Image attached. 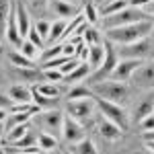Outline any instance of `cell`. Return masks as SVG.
<instances>
[{
	"instance_id": "cell-1",
	"label": "cell",
	"mask_w": 154,
	"mask_h": 154,
	"mask_svg": "<svg viewBox=\"0 0 154 154\" xmlns=\"http://www.w3.org/2000/svg\"><path fill=\"white\" fill-rule=\"evenodd\" d=\"M152 19H146L140 23H131V25H121V27H113V29H107V41L109 43H115V45H128V43H136L140 39L152 33Z\"/></svg>"
},
{
	"instance_id": "cell-2",
	"label": "cell",
	"mask_w": 154,
	"mask_h": 154,
	"mask_svg": "<svg viewBox=\"0 0 154 154\" xmlns=\"http://www.w3.org/2000/svg\"><path fill=\"white\" fill-rule=\"evenodd\" d=\"M91 91L95 97H101V99H107V101H113V103H123L130 91L125 82H117V80H111V78H105V80H99V82L91 84Z\"/></svg>"
},
{
	"instance_id": "cell-3",
	"label": "cell",
	"mask_w": 154,
	"mask_h": 154,
	"mask_svg": "<svg viewBox=\"0 0 154 154\" xmlns=\"http://www.w3.org/2000/svg\"><path fill=\"white\" fill-rule=\"evenodd\" d=\"M95 103H97V109L99 113L103 115L105 119L113 121L115 125H119L121 130L125 131L128 125H130V117L125 113V109L119 105V103H113V101H107V99H101V97H95Z\"/></svg>"
},
{
	"instance_id": "cell-4",
	"label": "cell",
	"mask_w": 154,
	"mask_h": 154,
	"mask_svg": "<svg viewBox=\"0 0 154 154\" xmlns=\"http://www.w3.org/2000/svg\"><path fill=\"white\" fill-rule=\"evenodd\" d=\"M150 19L142 8L138 6H128L123 11L115 12V14H109L103 19V27L105 29H113V27H121V25H131V23H140V21H146Z\"/></svg>"
},
{
	"instance_id": "cell-5",
	"label": "cell",
	"mask_w": 154,
	"mask_h": 154,
	"mask_svg": "<svg viewBox=\"0 0 154 154\" xmlns=\"http://www.w3.org/2000/svg\"><path fill=\"white\" fill-rule=\"evenodd\" d=\"M64 115L66 113H62L56 107L41 109L39 111V125H41V130L51 134V136H56V138H60L62 136V125H64Z\"/></svg>"
},
{
	"instance_id": "cell-6",
	"label": "cell",
	"mask_w": 154,
	"mask_h": 154,
	"mask_svg": "<svg viewBox=\"0 0 154 154\" xmlns=\"http://www.w3.org/2000/svg\"><path fill=\"white\" fill-rule=\"evenodd\" d=\"M95 109H97L95 97H91V99H76V101H68L66 103V113L70 117H74L76 121H80V123L93 117Z\"/></svg>"
},
{
	"instance_id": "cell-7",
	"label": "cell",
	"mask_w": 154,
	"mask_h": 154,
	"mask_svg": "<svg viewBox=\"0 0 154 154\" xmlns=\"http://www.w3.org/2000/svg\"><path fill=\"white\" fill-rule=\"evenodd\" d=\"M142 64H144V60H138V58H119L117 66L109 74V78L117 80V82H128V80H131L134 72L138 70Z\"/></svg>"
},
{
	"instance_id": "cell-8",
	"label": "cell",
	"mask_w": 154,
	"mask_h": 154,
	"mask_svg": "<svg viewBox=\"0 0 154 154\" xmlns=\"http://www.w3.org/2000/svg\"><path fill=\"white\" fill-rule=\"evenodd\" d=\"M117 62H119V54L113 49V43H105V60H103L101 68L93 72V82H99V80L109 78V74L117 66Z\"/></svg>"
},
{
	"instance_id": "cell-9",
	"label": "cell",
	"mask_w": 154,
	"mask_h": 154,
	"mask_svg": "<svg viewBox=\"0 0 154 154\" xmlns=\"http://www.w3.org/2000/svg\"><path fill=\"white\" fill-rule=\"evenodd\" d=\"M62 138L70 144V146L76 144V142H80V140H84V138H86L84 125L66 113V115H64V125H62Z\"/></svg>"
},
{
	"instance_id": "cell-10",
	"label": "cell",
	"mask_w": 154,
	"mask_h": 154,
	"mask_svg": "<svg viewBox=\"0 0 154 154\" xmlns=\"http://www.w3.org/2000/svg\"><path fill=\"white\" fill-rule=\"evenodd\" d=\"M150 54V41L148 39H140L136 43H128V45H121L119 51V58H138L142 60L144 56Z\"/></svg>"
},
{
	"instance_id": "cell-11",
	"label": "cell",
	"mask_w": 154,
	"mask_h": 154,
	"mask_svg": "<svg viewBox=\"0 0 154 154\" xmlns=\"http://www.w3.org/2000/svg\"><path fill=\"white\" fill-rule=\"evenodd\" d=\"M131 80L140 88H154V62L152 64H142L138 70L134 72Z\"/></svg>"
},
{
	"instance_id": "cell-12",
	"label": "cell",
	"mask_w": 154,
	"mask_h": 154,
	"mask_svg": "<svg viewBox=\"0 0 154 154\" xmlns=\"http://www.w3.org/2000/svg\"><path fill=\"white\" fill-rule=\"evenodd\" d=\"M14 14H17L19 33H21L23 39H27L29 31H31V19H29V12L25 8V0H14Z\"/></svg>"
},
{
	"instance_id": "cell-13",
	"label": "cell",
	"mask_w": 154,
	"mask_h": 154,
	"mask_svg": "<svg viewBox=\"0 0 154 154\" xmlns=\"http://www.w3.org/2000/svg\"><path fill=\"white\" fill-rule=\"evenodd\" d=\"M8 97L14 105L17 103H33V88H29L27 84H12L8 88Z\"/></svg>"
},
{
	"instance_id": "cell-14",
	"label": "cell",
	"mask_w": 154,
	"mask_h": 154,
	"mask_svg": "<svg viewBox=\"0 0 154 154\" xmlns=\"http://www.w3.org/2000/svg\"><path fill=\"white\" fill-rule=\"evenodd\" d=\"M49 8L56 12V17H60V19H72V17L78 14L76 6L66 2V0H49Z\"/></svg>"
},
{
	"instance_id": "cell-15",
	"label": "cell",
	"mask_w": 154,
	"mask_h": 154,
	"mask_svg": "<svg viewBox=\"0 0 154 154\" xmlns=\"http://www.w3.org/2000/svg\"><path fill=\"white\" fill-rule=\"evenodd\" d=\"M103 60H105V45H88V66H91V70L95 72L101 68V64H103Z\"/></svg>"
},
{
	"instance_id": "cell-16",
	"label": "cell",
	"mask_w": 154,
	"mask_h": 154,
	"mask_svg": "<svg viewBox=\"0 0 154 154\" xmlns=\"http://www.w3.org/2000/svg\"><path fill=\"white\" fill-rule=\"evenodd\" d=\"M121 128L119 125H115L113 121H109V119H101V123H99V134L105 138V140H117L119 136H121Z\"/></svg>"
},
{
	"instance_id": "cell-17",
	"label": "cell",
	"mask_w": 154,
	"mask_h": 154,
	"mask_svg": "<svg viewBox=\"0 0 154 154\" xmlns=\"http://www.w3.org/2000/svg\"><path fill=\"white\" fill-rule=\"evenodd\" d=\"M134 113H136V117H138V119H142V117H146V115L154 113V93L146 95L142 101H140V103H136V107H134Z\"/></svg>"
},
{
	"instance_id": "cell-18",
	"label": "cell",
	"mask_w": 154,
	"mask_h": 154,
	"mask_svg": "<svg viewBox=\"0 0 154 154\" xmlns=\"http://www.w3.org/2000/svg\"><path fill=\"white\" fill-rule=\"evenodd\" d=\"M12 6H14L12 0H0V39H4L6 35V23L12 12Z\"/></svg>"
},
{
	"instance_id": "cell-19",
	"label": "cell",
	"mask_w": 154,
	"mask_h": 154,
	"mask_svg": "<svg viewBox=\"0 0 154 154\" xmlns=\"http://www.w3.org/2000/svg\"><path fill=\"white\" fill-rule=\"evenodd\" d=\"M91 72L93 70H91L88 62H80V64L76 66V70H72L68 76H64V82H80V80H84Z\"/></svg>"
},
{
	"instance_id": "cell-20",
	"label": "cell",
	"mask_w": 154,
	"mask_h": 154,
	"mask_svg": "<svg viewBox=\"0 0 154 154\" xmlns=\"http://www.w3.org/2000/svg\"><path fill=\"white\" fill-rule=\"evenodd\" d=\"M37 146H39V150H41V152L56 150V148H58V138H56V136H51V134H48V131H41V134L37 136Z\"/></svg>"
},
{
	"instance_id": "cell-21",
	"label": "cell",
	"mask_w": 154,
	"mask_h": 154,
	"mask_svg": "<svg viewBox=\"0 0 154 154\" xmlns=\"http://www.w3.org/2000/svg\"><path fill=\"white\" fill-rule=\"evenodd\" d=\"M66 27H68L66 19H58V21H54V23H51V29H49V37H48L49 43L60 41V39L64 37V33H66Z\"/></svg>"
},
{
	"instance_id": "cell-22",
	"label": "cell",
	"mask_w": 154,
	"mask_h": 154,
	"mask_svg": "<svg viewBox=\"0 0 154 154\" xmlns=\"http://www.w3.org/2000/svg\"><path fill=\"white\" fill-rule=\"evenodd\" d=\"M8 60H11V64L14 68H35V66H33V60L25 58L19 49H12L11 54H8Z\"/></svg>"
},
{
	"instance_id": "cell-23",
	"label": "cell",
	"mask_w": 154,
	"mask_h": 154,
	"mask_svg": "<svg viewBox=\"0 0 154 154\" xmlns=\"http://www.w3.org/2000/svg\"><path fill=\"white\" fill-rule=\"evenodd\" d=\"M31 128H29V123H19V125H12L11 131L6 134V142L8 144H14L17 140H21L25 134H29Z\"/></svg>"
},
{
	"instance_id": "cell-24",
	"label": "cell",
	"mask_w": 154,
	"mask_h": 154,
	"mask_svg": "<svg viewBox=\"0 0 154 154\" xmlns=\"http://www.w3.org/2000/svg\"><path fill=\"white\" fill-rule=\"evenodd\" d=\"M17 49L23 54L25 58H29V60H35V58H39V56H41V49L37 48L33 41H29V39H23V43H21Z\"/></svg>"
},
{
	"instance_id": "cell-25",
	"label": "cell",
	"mask_w": 154,
	"mask_h": 154,
	"mask_svg": "<svg viewBox=\"0 0 154 154\" xmlns=\"http://www.w3.org/2000/svg\"><path fill=\"white\" fill-rule=\"evenodd\" d=\"M130 6V0H107L105 6H103V17H109V14H115V12L123 11Z\"/></svg>"
},
{
	"instance_id": "cell-26",
	"label": "cell",
	"mask_w": 154,
	"mask_h": 154,
	"mask_svg": "<svg viewBox=\"0 0 154 154\" xmlns=\"http://www.w3.org/2000/svg\"><path fill=\"white\" fill-rule=\"evenodd\" d=\"M70 150L74 154H99V152H97V148H95V144L91 142L88 138H84V140H80V142L72 144Z\"/></svg>"
},
{
	"instance_id": "cell-27",
	"label": "cell",
	"mask_w": 154,
	"mask_h": 154,
	"mask_svg": "<svg viewBox=\"0 0 154 154\" xmlns=\"http://www.w3.org/2000/svg\"><path fill=\"white\" fill-rule=\"evenodd\" d=\"M93 95V91H91V86H74L70 93H68V101H76V99H91Z\"/></svg>"
},
{
	"instance_id": "cell-28",
	"label": "cell",
	"mask_w": 154,
	"mask_h": 154,
	"mask_svg": "<svg viewBox=\"0 0 154 154\" xmlns=\"http://www.w3.org/2000/svg\"><path fill=\"white\" fill-rule=\"evenodd\" d=\"M35 111H12L11 115V125H19V123H29L33 119Z\"/></svg>"
},
{
	"instance_id": "cell-29",
	"label": "cell",
	"mask_w": 154,
	"mask_h": 154,
	"mask_svg": "<svg viewBox=\"0 0 154 154\" xmlns=\"http://www.w3.org/2000/svg\"><path fill=\"white\" fill-rule=\"evenodd\" d=\"M37 93H41V95L49 97V99H58L60 97V88L56 86V84H37V86H33Z\"/></svg>"
},
{
	"instance_id": "cell-30",
	"label": "cell",
	"mask_w": 154,
	"mask_h": 154,
	"mask_svg": "<svg viewBox=\"0 0 154 154\" xmlns=\"http://www.w3.org/2000/svg\"><path fill=\"white\" fill-rule=\"evenodd\" d=\"M82 37H84V43H86V45H99V43H101V35H99V31L93 29V27L84 29Z\"/></svg>"
},
{
	"instance_id": "cell-31",
	"label": "cell",
	"mask_w": 154,
	"mask_h": 154,
	"mask_svg": "<svg viewBox=\"0 0 154 154\" xmlns=\"http://www.w3.org/2000/svg\"><path fill=\"white\" fill-rule=\"evenodd\" d=\"M68 56H58V58H51V60H45L41 66H39V70H48V68H60V66H64L66 62H68Z\"/></svg>"
},
{
	"instance_id": "cell-32",
	"label": "cell",
	"mask_w": 154,
	"mask_h": 154,
	"mask_svg": "<svg viewBox=\"0 0 154 154\" xmlns=\"http://www.w3.org/2000/svg\"><path fill=\"white\" fill-rule=\"evenodd\" d=\"M58 56H64L62 54V43H56V45H51L48 51H41V62H45V60H51V58H58Z\"/></svg>"
},
{
	"instance_id": "cell-33",
	"label": "cell",
	"mask_w": 154,
	"mask_h": 154,
	"mask_svg": "<svg viewBox=\"0 0 154 154\" xmlns=\"http://www.w3.org/2000/svg\"><path fill=\"white\" fill-rule=\"evenodd\" d=\"M84 19H86V23L88 25H95L97 21H99V17H97V8H95V4H86L84 6Z\"/></svg>"
},
{
	"instance_id": "cell-34",
	"label": "cell",
	"mask_w": 154,
	"mask_h": 154,
	"mask_svg": "<svg viewBox=\"0 0 154 154\" xmlns=\"http://www.w3.org/2000/svg\"><path fill=\"white\" fill-rule=\"evenodd\" d=\"M43 72V76L48 78V80H51V82H62L64 80V74L58 70V68H48V70H41Z\"/></svg>"
},
{
	"instance_id": "cell-35",
	"label": "cell",
	"mask_w": 154,
	"mask_h": 154,
	"mask_svg": "<svg viewBox=\"0 0 154 154\" xmlns=\"http://www.w3.org/2000/svg\"><path fill=\"white\" fill-rule=\"evenodd\" d=\"M35 29H37V33L43 37V39H48V37H49V29H51V23L45 21V19H41V21H37V23H35Z\"/></svg>"
},
{
	"instance_id": "cell-36",
	"label": "cell",
	"mask_w": 154,
	"mask_h": 154,
	"mask_svg": "<svg viewBox=\"0 0 154 154\" xmlns=\"http://www.w3.org/2000/svg\"><path fill=\"white\" fill-rule=\"evenodd\" d=\"M78 64H80V62H78V60H76V58H70V60H68V62H66V64H64V66H60L58 70L62 72L64 76H68V74H70L72 70H76V66H78Z\"/></svg>"
},
{
	"instance_id": "cell-37",
	"label": "cell",
	"mask_w": 154,
	"mask_h": 154,
	"mask_svg": "<svg viewBox=\"0 0 154 154\" xmlns=\"http://www.w3.org/2000/svg\"><path fill=\"white\" fill-rule=\"evenodd\" d=\"M27 39H29V41H33V43H35V45H37L39 49H43V41H45V39H43V37L37 33V29H35V27H31V31H29Z\"/></svg>"
},
{
	"instance_id": "cell-38",
	"label": "cell",
	"mask_w": 154,
	"mask_h": 154,
	"mask_svg": "<svg viewBox=\"0 0 154 154\" xmlns=\"http://www.w3.org/2000/svg\"><path fill=\"white\" fill-rule=\"evenodd\" d=\"M140 125H142V130H144V131L154 130V113H150V115H146V117L140 119Z\"/></svg>"
},
{
	"instance_id": "cell-39",
	"label": "cell",
	"mask_w": 154,
	"mask_h": 154,
	"mask_svg": "<svg viewBox=\"0 0 154 154\" xmlns=\"http://www.w3.org/2000/svg\"><path fill=\"white\" fill-rule=\"evenodd\" d=\"M11 103H12L11 97H6V95H2V93H0V107H2V109H8Z\"/></svg>"
},
{
	"instance_id": "cell-40",
	"label": "cell",
	"mask_w": 154,
	"mask_h": 154,
	"mask_svg": "<svg viewBox=\"0 0 154 154\" xmlns=\"http://www.w3.org/2000/svg\"><path fill=\"white\" fill-rule=\"evenodd\" d=\"M148 2H152V0H130V6H138V8H144Z\"/></svg>"
},
{
	"instance_id": "cell-41",
	"label": "cell",
	"mask_w": 154,
	"mask_h": 154,
	"mask_svg": "<svg viewBox=\"0 0 154 154\" xmlns=\"http://www.w3.org/2000/svg\"><path fill=\"white\" fill-rule=\"evenodd\" d=\"M142 11L146 12V14H148V17H152V14H154V0H152V2H148V4H146V6H144Z\"/></svg>"
},
{
	"instance_id": "cell-42",
	"label": "cell",
	"mask_w": 154,
	"mask_h": 154,
	"mask_svg": "<svg viewBox=\"0 0 154 154\" xmlns=\"http://www.w3.org/2000/svg\"><path fill=\"white\" fill-rule=\"evenodd\" d=\"M142 140H144V142H148V140H154V130H150V131H142Z\"/></svg>"
},
{
	"instance_id": "cell-43",
	"label": "cell",
	"mask_w": 154,
	"mask_h": 154,
	"mask_svg": "<svg viewBox=\"0 0 154 154\" xmlns=\"http://www.w3.org/2000/svg\"><path fill=\"white\" fill-rule=\"evenodd\" d=\"M144 148H146L148 152H154V140H148V142H144Z\"/></svg>"
},
{
	"instance_id": "cell-44",
	"label": "cell",
	"mask_w": 154,
	"mask_h": 154,
	"mask_svg": "<svg viewBox=\"0 0 154 154\" xmlns=\"http://www.w3.org/2000/svg\"><path fill=\"white\" fill-rule=\"evenodd\" d=\"M6 117H11V115H8V111L0 107V121H6Z\"/></svg>"
},
{
	"instance_id": "cell-45",
	"label": "cell",
	"mask_w": 154,
	"mask_h": 154,
	"mask_svg": "<svg viewBox=\"0 0 154 154\" xmlns=\"http://www.w3.org/2000/svg\"><path fill=\"white\" fill-rule=\"evenodd\" d=\"M29 2H31L33 6H43V4H45L48 0H29Z\"/></svg>"
},
{
	"instance_id": "cell-46",
	"label": "cell",
	"mask_w": 154,
	"mask_h": 154,
	"mask_svg": "<svg viewBox=\"0 0 154 154\" xmlns=\"http://www.w3.org/2000/svg\"><path fill=\"white\" fill-rule=\"evenodd\" d=\"M4 138V121H0V140Z\"/></svg>"
},
{
	"instance_id": "cell-47",
	"label": "cell",
	"mask_w": 154,
	"mask_h": 154,
	"mask_svg": "<svg viewBox=\"0 0 154 154\" xmlns=\"http://www.w3.org/2000/svg\"><path fill=\"white\" fill-rule=\"evenodd\" d=\"M43 154H62V152H58V148H56V150H49V152H43Z\"/></svg>"
},
{
	"instance_id": "cell-48",
	"label": "cell",
	"mask_w": 154,
	"mask_h": 154,
	"mask_svg": "<svg viewBox=\"0 0 154 154\" xmlns=\"http://www.w3.org/2000/svg\"><path fill=\"white\" fill-rule=\"evenodd\" d=\"M62 154H74V152H72L70 148H68V150H64V152H62Z\"/></svg>"
},
{
	"instance_id": "cell-49",
	"label": "cell",
	"mask_w": 154,
	"mask_h": 154,
	"mask_svg": "<svg viewBox=\"0 0 154 154\" xmlns=\"http://www.w3.org/2000/svg\"><path fill=\"white\" fill-rule=\"evenodd\" d=\"M19 154H39V152H19Z\"/></svg>"
},
{
	"instance_id": "cell-50",
	"label": "cell",
	"mask_w": 154,
	"mask_h": 154,
	"mask_svg": "<svg viewBox=\"0 0 154 154\" xmlns=\"http://www.w3.org/2000/svg\"><path fill=\"white\" fill-rule=\"evenodd\" d=\"M150 35H152V37H154V27H152V33H150Z\"/></svg>"
},
{
	"instance_id": "cell-51",
	"label": "cell",
	"mask_w": 154,
	"mask_h": 154,
	"mask_svg": "<svg viewBox=\"0 0 154 154\" xmlns=\"http://www.w3.org/2000/svg\"><path fill=\"white\" fill-rule=\"evenodd\" d=\"M131 154H144V152H131Z\"/></svg>"
},
{
	"instance_id": "cell-52",
	"label": "cell",
	"mask_w": 154,
	"mask_h": 154,
	"mask_svg": "<svg viewBox=\"0 0 154 154\" xmlns=\"http://www.w3.org/2000/svg\"><path fill=\"white\" fill-rule=\"evenodd\" d=\"M0 154H4V150H2V148H0Z\"/></svg>"
},
{
	"instance_id": "cell-53",
	"label": "cell",
	"mask_w": 154,
	"mask_h": 154,
	"mask_svg": "<svg viewBox=\"0 0 154 154\" xmlns=\"http://www.w3.org/2000/svg\"><path fill=\"white\" fill-rule=\"evenodd\" d=\"M0 78H2V72H0Z\"/></svg>"
}]
</instances>
